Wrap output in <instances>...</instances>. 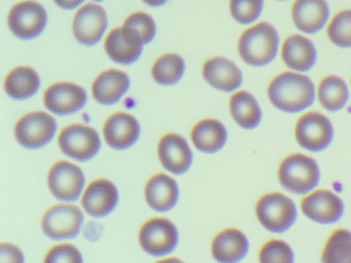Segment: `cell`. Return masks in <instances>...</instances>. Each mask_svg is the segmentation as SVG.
<instances>
[{"mask_svg": "<svg viewBox=\"0 0 351 263\" xmlns=\"http://www.w3.org/2000/svg\"><path fill=\"white\" fill-rule=\"evenodd\" d=\"M260 263H293L295 256L289 244L281 240H268L258 253Z\"/></svg>", "mask_w": 351, "mask_h": 263, "instance_id": "cell-33", "label": "cell"}, {"mask_svg": "<svg viewBox=\"0 0 351 263\" xmlns=\"http://www.w3.org/2000/svg\"><path fill=\"white\" fill-rule=\"evenodd\" d=\"M44 263H83L81 253L73 245L53 247L46 255Z\"/></svg>", "mask_w": 351, "mask_h": 263, "instance_id": "cell-35", "label": "cell"}, {"mask_svg": "<svg viewBox=\"0 0 351 263\" xmlns=\"http://www.w3.org/2000/svg\"><path fill=\"white\" fill-rule=\"evenodd\" d=\"M118 189L114 183L99 179L90 183L82 197L84 209L94 217H104L118 205Z\"/></svg>", "mask_w": 351, "mask_h": 263, "instance_id": "cell-15", "label": "cell"}, {"mask_svg": "<svg viewBox=\"0 0 351 263\" xmlns=\"http://www.w3.org/2000/svg\"><path fill=\"white\" fill-rule=\"evenodd\" d=\"M227 137V129L217 119H203L192 131L193 143L200 151L206 153H215L221 150L225 146Z\"/></svg>", "mask_w": 351, "mask_h": 263, "instance_id": "cell-24", "label": "cell"}, {"mask_svg": "<svg viewBox=\"0 0 351 263\" xmlns=\"http://www.w3.org/2000/svg\"><path fill=\"white\" fill-rule=\"evenodd\" d=\"M130 80L128 75L119 70L102 72L92 86V94L100 104L112 105L118 102L128 90Z\"/></svg>", "mask_w": 351, "mask_h": 263, "instance_id": "cell-23", "label": "cell"}, {"mask_svg": "<svg viewBox=\"0 0 351 263\" xmlns=\"http://www.w3.org/2000/svg\"><path fill=\"white\" fill-rule=\"evenodd\" d=\"M295 135L301 147L317 152L326 149L332 143L334 129L326 115L309 112L302 115L297 121Z\"/></svg>", "mask_w": 351, "mask_h": 263, "instance_id": "cell-5", "label": "cell"}, {"mask_svg": "<svg viewBox=\"0 0 351 263\" xmlns=\"http://www.w3.org/2000/svg\"><path fill=\"white\" fill-rule=\"evenodd\" d=\"M301 209L312 221L320 224L338 222L344 212L342 199L330 190H316L302 199Z\"/></svg>", "mask_w": 351, "mask_h": 263, "instance_id": "cell-12", "label": "cell"}, {"mask_svg": "<svg viewBox=\"0 0 351 263\" xmlns=\"http://www.w3.org/2000/svg\"><path fill=\"white\" fill-rule=\"evenodd\" d=\"M84 216L73 205H57L46 212L42 220L45 234L53 240H69L79 234Z\"/></svg>", "mask_w": 351, "mask_h": 263, "instance_id": "cell-9", "label": "cell"}, {"mask_svg": "<svg viewBox=\"0 0 351 263\" xmlns=\"http://www.w3.org/2000/svg\"><path fill=\"white\" fill-rule=\"evenodd\" d=\"M264 0H230L232 16L240 24L254 22L262 14Z\"/></svg>", "mask_w": 351, "mask_h": 263, "instance_id": "cell-34", "label": "cell"}, {"mask_svg": "<svg viewBox=\"0 0 351 263\" xmlns=\"http://www.w3.org/2000/svg\"><path fill=\"white\" fill-rule=\"evenodd\" d=\"M139 242L145 252L161 257L170 254L178 242V232L171 221L154 218L141 226Z\"/></svg>", "mask_w": 351, "mask_h": 263, "instance_id": "cell-7", "label": "cell"}, {"mask_svg": "<svg viewBox=\"0 0 351 263\" xmlns=\"http://www.w3.org/2000/svg\"><path fill=\"white\" fill-rule=\"evenodd\" d=\"M45 105L57 115H69L83 108L87 102L85 90L71 82L53 84L45 92Z\"/></svg>", "mask_w": 351, "mask_h": 263, "instance_id": "cell-14", "label": "cell"}, {"mask_svg": "<svg viewBox=\"0 0 351 263\" xmlns=\"http://www.w3.org/2000/svg\"><path fill=\"white\" fill-rule=\"evenodd\" d=\"M203 77L213 88L223 92H233L242 82L239 68L233 62L221 57L213 58L204 64Z\"/></svg>", "mask_w": 351, "mask_h": 263, "instance_id": "cell-20", "label": "cell"}, {"mask_svg": "<svg viewBox=\"0 0 351 263\" xmlns=\"http://www.w3.org/2000/svg\"><path fill=\"white\" fill-rule=\"evenodd\" d=\"M319 178V168L315 160L304 154H291L279 166V182L295 195H305L315 189Z\"/></svg>", "mask_w": 351, "mask_h": 263, "instance_id": "cell-3", "label": "cell"}, {"mask_svg": "<svg viewBox=\"0 0 351 263\" xmlns=\"http://www.w3.org/2000/svg\"><path fill=\"white\" fill-rule=\"evenodd\" d=\"M108 27V16L101 6L88 3L80 8L73 18V34L77 41L93 45L101 39Z\"/></svg>", "mask_w": 351, "mask_h": 263, "instance_id": "cell-13", "label": "cell"}, {"mask_svg": "<svg viewBox=\"0 0 351 263\" xmlns=\"http://www.w3.org/2000/svg\"><path fill=\"white\" fill-rule=\"evenodd\" d=\"M124 38L135 47L153 40L156 34V25L153 18L145 12H134L125 20L122 28Z\"/></svg>", "mask_w": 351, "mask_h": 263, "instance_id": "cell-27", "label": "cell"}, {"mask_svg": "<svg viewBox=\"0 0 351 263\" xmlns=\"http://www.w3.org/2000/svg\"><path fill=\"white\" fill-rule=\"evenodd\" d=\"M94 1H102V0H94Z\"/></svg>", "mask_w": 351, "mask_h": 263, "instance_id": "cell-40", "label": "cell"}, {"mask_svg": "<svg viewBox=\"0 0 351 263\" xmlns=\"http://www.w3.org/2000/svg\"><path fill=\"white\" fill-rule=\"evenodd\" d=\"M256 214L267 230L276 234L287 231L297 220L295 203L279 192L267 193L260 197L256 205Z\"/></svg>", "mask_w": 351, "mask_h": 263, "instance_id": "cell-4", "label": "cell"}, {"mask_svg": "<svg viewBox=\"0 0 351 263\" xmlns=\"http://www.w3.org/2000/svg\"><path fill=\"white\" fill-rule=\"evenodd\" d=\"M267 92L276 108L289 113H298L311 106L315 97L311 79L295 72L277 75L269 84Z\"/></svg>", "mask_w": 351, "mask_h": 263, "instance_id": "cell-1", "label": "cell"}, {"mask_svg": "<svg viewBox=\"0 0 351 263\" xmlns=\"http://www.w3.org/2000/svg\"><path fill=\"white\" fill-rule=\"evenodd\" d=\"M278 33L272 25L258 23L246 29L238 41V51L248 65L265 66L276 57L278 51Z\"/></svg>", "mask_w": 351, "mask_h": 263, "instance_id": "cell-2", "label": "cell"}, {"mask_svg": "<svg viewBox=\"0 0 351 263\" xmlns=\"http://www.w3.org/2000/svg\"><path fill=\"white\" fill-rule=\"evenodd\" d=\"M330 10L326 0H295L291 16L302 32L314 34L322 30L328 21Z\"/></svg>", "mask_w": 351, "mask_h": 263, "instance_id": "cell-19", "label": "cell"}, {"mask_svg": "<svg viewBox=\"0 0 351 263\" xmlns=\"http://www.w3.org/2000/svg\"><path fill=\"white\" fill-rule=\"evenodd\" d=\"M322 263H351V232L344 228L335 230L324 245Z\"/></svg>", "mask_w": 351, "mask_h": 263, "instance_id": "cell-29", "label": "cell"}, {"mask_svg": "<svg viewBox=\"0 0 351 263\" xmlns=\"http://www.w3.org/2000/svg\"><path fill=\"white\" fill-rule=\"evenodd\" d=\"M40 77L32 68L18 67L12 70L5 79L8 95L17 100H25L38 92Z\"/></svg>", "mask_w": 351, "mask_h": 263, "instance_id": "cell-26", "label": "cell"}, {"mask_svg": "<svg viewBox=\"0 0 351 263\" xmlns=\"http://www.w3.org/2000/svg\"><path fill=\"white\" fill-rule=\"evenodd\" d=\"M23 253L18 247L12 244L0 246V263H24Z\"/></svg>", "mask_w": 351, "mask_h": 263, "instance_id": "cell-36", "label": "cell"}, {"mask_svg": "<svg viewBox=\"0 0 351 263\" xmlns=\"http://www.w3.org/2000/svg\"><path fill=\"white\" fill-rule=\"evenodd\" d=\"M99 136L95 129L83 125L65 127L59 136V146L69 158L79 162H87L99 151Z\"/></svg>", "mask_w": 351, "mask_h": 263, "instance_id": "cell-8", "label": "cell"}, {"mask_svg": "<svg viewBox=\"0 0 351 263\" xmlns=\"http://www.w3.org/2000/svg\"><path fill=\"white\" fill-rule=\"evenodd\" d=\"M106 51L112 61L119 64L129 65L141 57L143 47H135L129 43L123 36L122 29L117 28L110 31L106 37Z\"/></svg>", "mask_w": 351, "mask_h": 263, "instance_id": "cell-30", "label": "cell"}, {"mask_svg": "<svg viewBox=\"0 0 351 263\" xmlns=\"http://www.w3.org/2000/svg\"><path fill=\"white\" fill-rule=\"evenodd\" d=\"M158 153L164 168L173 174H184L192 164V150L186 140L178 134L164 136L160 140Z\"/></svg>", "mask_w": 351, "mask_h": 263, "instance_id": "cell-16", "label": "cell"}, {"mask_svg": "<svg viewBox=\"0 0 351 263\" xmlns=\"http://www.w3.org/2000/svg\"><path fill=\"white\" fill-rule=\"evenodd\" d=\"M184 71V60L176 53L162 55L152 68L154 79L165 86L176 84L182 78Z\"/></svg>", "mask_w": 351, "mask_h": 263, "instance_id": "cell-31", "label": "cell"}, {"mask_svg": "<svg viewBox=\"0 0 351 263\" xmlns=\"http://www.w3.org/2000/svg\"><path fill=\"white\" fill-rule=\"evenodd\" d=\"M104 138L110 147L126 149L138 139L141 127L134 116L119 112L106 121L104 127Z\"/></svg>", "mask_w": 351, "mask_h": 263, "instance_id": "cell-18", "label": "cell"}, {"mask_svg": "<svg viewBox=\"0 0 351 263\" xmlns=\"http://www.w3.org/2000/svg\"><path fill=\"white\" fill-rule=\"evenodd\" d=\"M157 263H184L182 260H180V259L178 258H173V257H171V258H167L164 259V260L159 261V262Z\"/></svg>", "mask_w": 351, "mask_h": 263, "instance_id": "cell-39", "label": "cell"}, {"mask_svg": "<svg viewBox=\"0 0 351 263\" xmlns=\"http://www.w3.org/2000/svg\"><path fill=\"white\" fill-rule=\"evenodd\" d=\"M145 195L151 208L158 212H167L178 203V184L171 177L157 174L147 181Z\"/></svg>", "mask_w": 351, "mask_h": 263, "instance_id": "cell-22", "label": "cell"}, {"mask_svg": "<svg viewBox=\"0 0 351 263\" xmlns=\"http://www.w3.org/2000/svg\"><path fill=\"white\" fill-rule=\"evenodd\" d=\"M317 95L322 106L330 111L342 109L349 98L346 84L334 75L326 76L320 82Z\"/></svg>", "mask_w": 351, "mask_h": 263, "instance_id": "cell-28", "label": "cell"}, {"mask_svg": "<svg viewBox=\"0 0 351 263\" xmlns=\"http://www.w3.org/2000/svg\"><path fill=\"white\" fill-rule=\"evenodd\" d=\"M230 111L234 121L243 129H256L262 121V111L258 102L245 90H240L231 97Z\"/></svg>", "mask_w": 351, "mask_h": 263, "instance_id": "cell-25", "label": "cell"}, {"mask_svg": "<svg viewBox=\"0 0 351 263\" xmlns=\"http://www.w3.org/2000/svg\"><path fill=\"white\" fill-rule=\"evenodd\" d=\"M8 22L16 36L28 40L38 36L44 30L47 24L46 10L32 0L22 1L12 8Z\"/></svg>", "mask_w": 351, "mask_h": 263, "instance_id": "cell-11", "label": "cell"}, {"mask_svg": "<svg viewBox=\"0 0 351 263\" xmlns=\"http://www.w3.org/2000/svg\"><path fill=\"white\" fill-rule=\"evenodd\" d=\"M84 0H55L57 5L64 10H73L83 2Z\"/></svg>", "mask_w": 351, "mask_h": 263, "instance_id": "cell-37", "label": "cell"}, {"mask_svg": "<svg viewBox=\"0 0 351 263\" xmlns=\"http://www.w3.org/2000/svg\"><path fill=\"white\" fill-rule=\"evenodd\" d=\"M326 33L334 45L344 49L351 47V10L338 12L328 24Z\"/></svg>", "mask_w": 351, "mask_h": 263, "instance_id": "cell-32", "label": "cell"}, {"mask_svg": "<svg viewBox=\"0 0 351 263\" xmlns=\"http://www.w3.org/2000/svg\"><path fill=\"white\" fill-rule=\"evenodd\" d=\"M281 55L287 66L301 72L311 69L317 60L313 43L299 34L291 35L285 39L281 49Z\"/></svg>", "mask_w": 351, "mask_h": 263, "instance_id": "cell-21", "label": "cell"}, {"mask_svg": "<svg viewBox=\"0 0 351 263\" xmlns=\"http://www.w3.org/2000/svg\"><path fill=\"white\" fill-rule=\"evenodd\" d=\"M143 1L151 6H161L163 5L167 0H143Z\"/></svg>", "mask_w": 351, "mask_h": 263, "instance_id": "cell-38", "label": "cell"}, {"mask_svg": "<svg viewBox=\"0 0 351 263\" xmlns=\"http://www.w3.org/2000/svg\"><path fill=\"white\" fill-rule=\"evenodd\" d=\"M248 249L247 238L236 228L219 232L211 244L213 258L219 263H239L247 255Z\"/></svg>", "mask_w": 351, "mask_h": 263, "instance_id": "cell-17", "label": "cell"}, {"mask_svg": "<svg viewBox=\"0 0 351 263\" xmlns=\"http://www.w3.org/2000/svg\"><path fill=\"white\" fill-rule=\"evenodd\" d=\"M56 121L46 112L28 113L15 127L17 141L28 149L44 147L54 137Z\"/></svg>", "mask_w": 351, "mask_h": 263, "instance_id": "cell-6", "label": "cell"}, {"mask_svg": "<svg viewBox=\"0 0 351 263\" xmlns=\"http://www.w3.org/2000/svg\"><path fill=\"white\" fill-rule=\"evenodd\" d=\"M49 187L55 197L61 201H77L81 197L85 185L83 171L71 164L61 160L51 168L48 175Z\"/></svg>", "mask_w": 351, "mask_h": 263, "instance_id": "cell-10", "label": "cell"}]
</instances>
